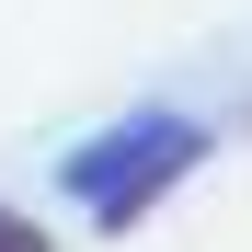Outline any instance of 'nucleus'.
<instances>
[{"instance_id": "1", "label": "nucleus", "mask_w": 252, "mask_h": 252, "mask_svg": "<svg viewBox=\"0 0 252 252\" xmlns=\"http://www.w3.org/2000/svg\"><path fill=\"white\" fill-rule=\"evenodd\" d=\"M195 160H206V126H195V115H115V126H92L80 149H58V195H69L92 229H138Z\"/></svg>"}, {"instance_id": "2", "label": "nucleus", "mask_w": 252, "mask_h": 252, "mask_svg": "<svg viewBox=\"0 0 252 252\" xmlns=\"http://www.w3.org/2000/svg\"><path fill=\"white\" fill-rule=\"evenodd\" d=\"M0 252H58V241L34 229V218H12V206H0Z\"/></svg>"}]
</instances>
